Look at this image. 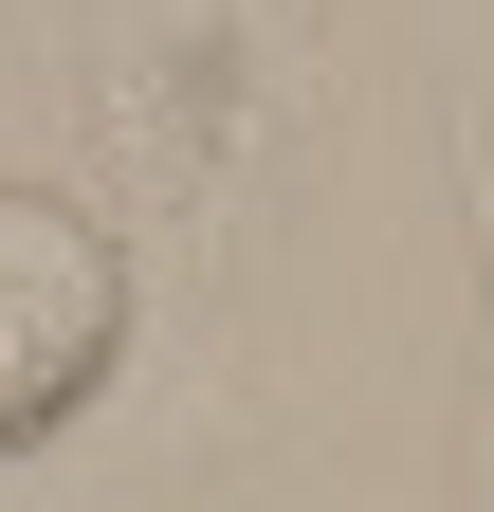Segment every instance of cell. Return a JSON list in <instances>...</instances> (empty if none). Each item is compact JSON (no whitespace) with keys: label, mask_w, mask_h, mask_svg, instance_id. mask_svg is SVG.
Segmentation results:
<instances>
[{"label":"cell","mask_w":494,"mask_h":512,"mask_svg":"<svg viewBox=\"0 0 494 512\" xmlns=\"http://www.w3.org/2000/svg\"><path fill=\"white\" fill-rule=\"evenodd\" d=\"M110 348H129V256H110V220H74L55 183H0V439L74 421Z\"/></svg>","instance_id":"cell-1"}]
</instances>
